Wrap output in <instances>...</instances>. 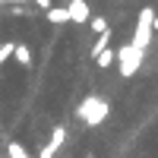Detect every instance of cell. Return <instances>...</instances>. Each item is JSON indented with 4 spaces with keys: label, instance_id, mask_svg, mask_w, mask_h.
<instances>
[{
    "label": "cell",
    "instance_id": "cell-1",
    "mask_svg": "<svg viewBox=\"0 0 158 158\" xmlns=\"http://www.w3.org/2000/svg\"><path fill=\"white\" fill-rule=\"evenodd\" d=\"M152 16H155V10L152 6H142L139 10V19H136V32H133V44L139 48V51H146L149 48V41H152Z\"/></svg>",
    "mask_w": 158,
    "mask_h": 158
},
{
    "label": "cell",
    "instance_id": "cell-2",
    "mask_svg": "<svg viewBox=\"0 0 158 158\" xmlns=\"http://www.w3.org/2000/svg\"><path fill=\"white\" fill-rule=\"evenodd\" d=\"M117 63H120V76H133L139 70V63H142V51L136 44H123V48H117Z\"/></svg>",
    "mask_w": 158,
    "mask_h": 158
},
{
    "label": "cell",
    "instance_id": "cell-3",
    "mask_svg": "<svg viewBox=\"0 0 158 158\" xmlns=\"http://www.w3.org/2000/svg\"><path fill=\"white\" fill-rule=\"evenodd\" d=\"M104 114H108V101H101V98H85L82 104H79V117H82L89 127L101 123Z\"/></svg>",
    "mask_w": 158,
    "mask_h": 158
},
{
    "label": "cell",
    "instance_id": "cell-4",
    "mask_svg": "<svg viewBox=\"0 0 158 158\" xmlns=\"http://www.w3.org/2000/svg\"><path fill=\"white\" fill-rule=\"evenodd\" d=\"M67 13H70V25H89V0H67Z\"/></svg>",
    "mask_w": 158,
    "mask_h": 158
},
{
    "label": "cell",
    "instance_id": "cell-5",
    "mask_svg": "<svg viewBox=\"0 0 158 158\" xmlns=\"http://www.w3.org/2000/svg\"><path fill=\"white\" fill-rule=\"evenodd\" d=\"M44 16H48L51 25H70V13H67V6H51Z\"/></svg>",
    "mask_w": 158,
    "mask_h": 158
},
{
    "label": "cell",
    "instance_id": "cell-6",
    "mask_svg": "<svg viewBox=\"0 0 158 158\" xmlns=\"http://www.w3.org/2000/svg\"><path fill=\"white\" fill-rule=\"evenodd\" d=\"M13 57H16V63H19V67H25V70H29L32 67V48L29 44H16V51H13Z\"/></svg>",
    "mask_w": 158,
    "mask_h": 158
},
{
    "label": "cell",
    "instance_id": "cell-7",
    "mask_svg": "<svg viewBox=\"0 0 158 158\" xmlns=\"http://www.w3.org/2000/svg\"><path fill=\"white\" fill-rule=\"evenodd\" d=\"M111 38H114V32H111V29H108V32H101V35H98V41L89 48V57H98L104 48H111Z\"/></svg>",
    "mask_w": 158,
    "mask_h": 158
},
{
    "label": "cell",
    "instance_id": "cell-8",
    "mask_svg": "<svg viewBox=\"0 0 158 158\" xmlns=\"http://www.w3.org/2000/svg\"><path fill=\"white\" fill-rule=\"evenodd\" d=\"M114 60H117V51H114V48H104L101 54L95 57V63H98V70H108V67H114Z\"/></svg>",
    "mask_w": 158,
    "mask_h": 158
},
{
    "label": "cell",
    "instance_id": "cell-9",
    "mask_svg": "<svg viewBox=\"0 0 158 158\" xmlns=\"http://www.w3.org/2000/svg\"><path fill=\"white\" fill-rule=\"evenodd\" d=\"M6 158H32V155H29V149H25L22 142H10L6 146Z\"/></svg>",
    "mask_w": 158,
    "mask_h": 158
},
{
    "label": "cell",
    "instance_id": "cell-10",
    "mask_svg": "<svg viewBox=\"0 0 158 158\" xmlns=\"http://www.w3.org/2000/svg\"><path fill=\"white\" fill-rule=\"evenodd\" d=\"M111 25H108V19H101V16H95V19H89V32H95V35H101V32H108Z\"/></svg>",
    "mask_w": 158,
    "mask_h": 158
},
{
    "label": "cell",
    "instance_id": "cell-11",
    "mask_svg": "<svg viewBox=\"0 0 158 158\" xmlns=\"http://www.w3.org/2000/svg\"><path fill=\"white\" fill-rule=\"evenodd\" d=\"M13 51H16V44L13 41H6V44H0V67H3V63L13 57Z\"/></svg>",
    "mask_w": 158,
    "mask_h": 158
},
{
    "label": "cell",
    "instance_id": "cell-12",
    "mask_svg": "<svg viewBox=\"0 0 158 158\" xmlns=\"http://www.w3.org/2000/svg\"><path fill=\"white\" fill-rule=\"evenodd\" d=\"M60 146H54V142H48V146H41V152H38V158H54Z\"/></svg>",
    "mask_w": 158,
    "mask_h": 158
},
{
    "label": "cell",
    "instance_id": "cell-13",
    "mask_svg": "<svg viewBox=\"0 0 158 158\" xmlns=\"http://www.w3.org/2000/svg\"><path fill=\"white\" fill-rule=\"evenodd\" d=\"M152 29H155V32H158V16H152Z\"/></svg>",
    "mask_w": 158,
    "mask_h": 158
}]
</instances>
